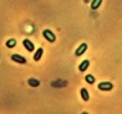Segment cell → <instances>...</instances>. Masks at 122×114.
<instances>
[{"instance_id":"obj_1","label":"cell","mask_w":122,"mask_h":114,"mask_svg":"<svg viewBox=\"0 0 122 114\" xmlns=\"http://www.w3.org/2000/svg\"><path fill=\"white\" fill-rule=\"evenodd\" d=\"M43 34H44V37L47 38L50 43H54V41L56 40V36L54 34L52 30H50V29H44V30H43Z\"/></svg>"},{"instance_id":"obj_2","label":"cell","mask_w":122,"mask_h":114,"mask_svg":"<svg viewBox=\"0 0 122 114\" xmlns=\"http://www.w3.org/2000/svg\"><path fill=\"white\" fill-rule=\"evenodd\" d=\"M88 49V44L86 43H82L77 49H76V56H81L82 54H85V51Z\"/></svg>"},{"instance_id":"obj_3","label":"cell","mask_w":122,"mask_h":114,"mask_svg":"<svg viewBox=\"0 0 122 114\" xmlns=\"http://www.w3.org/2000/svg\"><path fill=\"white\" fill-rule=\"evenodd\" d=\"M97 89H100V91H111L112 89V84L111 82H100L97 85Z\"/></svg>"},{"instance_id":"obj_4","label":"cell","mask_w":122,"mask_h":114,"mask_svg":"<svg viewBox=\"0 0 122 114\" xmlns=\"http://www.w3.org/2000/svg\"><path fill=\"white\" fill-rule=\"evenodd\" d=\"M11 60H14V62H17V63H26V58H23V56H21V55L18 54H14L11 55Z\"/></svg>"},{"instance_id":"obj_5","label":"cell","mask_w":122,"mask_h":114,"mask_svg":"<svg viewBox=\"0 0 122 114\" xmlns=\"http://www.w3.org/2000/svg\"><path fill=\"white\" fill-rule=\"evenodd\" d=\"M23 45H25V48L28 49L29 52H33L34 45H33V43H32L30 40H28V38H25V40H23Z\"/></svg>"},{"instance_id":"obj_6","label":"cell","mask_w":122,"mask_h":114,"mask_svg":"<svg viewBox=\"0 0 122 114\" xmlns=\"http://www.w3.org/2000/svg\"><path fill=\"white\" fill-rule=\"evenodd\" d=\"M43 54H44V49H43V48H39V49H36V52H34V56H33V59L36 60V62H39V60L41 59V56H43Z\"/></svg>"},{"instance_id":"obj_7","label":"cell","mask_w":122,"mask_h":114,"mask_svg":"<svg viewBox=\"0 0 122 114\" xmlns=\"http://www.w3.org/2000/svg\"><path fill=\"white\" fill-rule=\"evenodd\" d=\"M88 67H89V60L85 59L84 62H81V63H80V66H78V70H80V71H85Z\"/></svg>"},{"instance_id":"obj_8","label":"cell","mask_w":122,"mask_h":114,"mask_svg":"<svg viewBox=\"0 0 122 114\" xmlns=\"http://www.w3.org/2000/svg\"><path fill=\"white\" fill-rule=\"evenodd\" d=\"M80 93H81V98H82V100H85V102H88V100H89V93H88V91H86L85 88H81V91H80Z\"/></svg>"},{"instance_id":"obj_9","label":"cell","mask_w":122,"mask_h":114,"mask_svg":"<svg viewBox=\"0 0 122 114\" xmlns=\"http://www.w3.org/2000/svg\"><path fill=\"white\" fill-rule=\"evenodd\" d=\"M102 1H103V0H93V1L91 3V8H92V10H97L100 7V4H102Z\"/></svg>"},{"instance_id":"obj_10","label":"cell","mask_w":122,"mask_h":114,"mask_svg":"<svg viewBox=\"0 0 122 114\" xmlns=\"http://www.w3.org/2000/svg\"><path fill=\"white\" fill-rule=\"evenodd\" d=\"M29 85H30V87H39L40 85V81L39 80H36V78H29Z\"/></svg>"},{"instance_id":"obj_11","label":"cell","mask_w":122,"mask_h":114,"mask_svg":"<svg viewBox=\"0 0 122 114\" xmlns=\"http://www.w3.org/2000/svg\"><path fill=\"white\" fill-rule=\"evenodd\" d=\"M15 44H17L15 38H11V40H8V41L6 43V45L8 47V48H14V47H15Z\"/></svg>"},{"instance_id":"obj_12","label":"cell","mask_w":122,"mask_h":114,"mask_svg":"<svg viewBox=\"0 0 122 114\" xmlns=\"http://www.w3.org/2000/svg\"><path fill=\"white\" fill-rule=\"evenodd\" d=\"M85 81L88 82V84H93L95 82V77L92 76V74H88V76L85 77Z\"/></svg>"}]
</instances>
